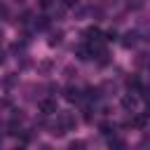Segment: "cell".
Segmentation results:
<instances>
[{
  "instance_id": "obj_8",
  "label": "cell",
  "mask_w": 150,
  "mask_h": 150,
  "mask_svg": "<svg viewBox=\"0 0 150 150\" xmlns=\"http://www.w3.org/2000/svg\"><path fill=\"white\" fill-rule=\"evenodd\" d=\"M77 56H80V59L84 61V59H89V52H87L84 47H80V49H77Z\"/></svg>"
},
{
  "instance_id": "obj_4",
  "label": "cell",
  "mask_w": 150,
  "mask_h": 150,
  "mask_svg": "<svg viewBox=\"0 0 150 150\" xmlns=\"http://www.w3.org/2000/svg\"><path fill=\"white\" fill-rule=\"evenodd\" d=\"M134 42H136V33H127V35H124V40H122V45H124V47H131Z\"/></svg>"
},
{
  "instance_id": "obj_12",
  "label": "cell",
  "mask_w": 150,
  "mask_h": 150,
  "mask_svg": "<svg viewBox=\"0 0 150 150\" xmlns=\"http://www.w3.org/2000/svg\"><path fill=\"white\" fill-rule=\"evenodd\" d=\"M5 14H7V7H5V5H0V16H5Z\"/></svg>"
},
{
  "instance_id": "obj_2",
  "label": "cell",
  "mask_w": 150,
  "mask_h": 150,
  "mask_svg": "<svg viewBox=\"0 0 150 150\" xmlns=\"http://www.w3.org/2000/svg\"><path fill=\"white\" fill-rule=\"evenodd\" d=\"M84 35H87L89 42H98V40H101V30H98V28H87Z\"/></svg>"
},
{
  "instance_id": "obj_11",
  "label": "cell",
  "mask_w": 150,
  "mask_h": 150,
  "mask_svg": "<svg viewBox=\"0 0 150 150\" xmlns=\"http://www.w3.org/2000/svg\"><path fill=\"white\" fill-rule=\"evenodd\" d=\"M105 38H108V40H115V38H117V33H115V30H108V33H105Z\"/></svg>"
},
{
  "instance_id": "obj_7",
  "label": "cell",
  "mask_w": 150,
  "mask_h": 150,
  "mask_svg": "<svg viewBox=\"0 0 150 150\" xmlns=\"http://www.w3.org/2000/svg\"><path fill=\"white\" fill-rule=\"evenodd\" d=\"M68 150H84V143H82V141H73Z\"/></svg>"
},
{
  "instance_id": "obj_3",
  "label": "cell",
  "mask_w": 150,
  "mask_h": 150,
  "mask_svg": "<svg viewBox=\"0 0 150 150\" xmlns=\"http://www.w3.org/2000/svg\"><path fill=\"white\" fill-rule=\"evenodd\" d=\"M66 98H68V101H80V91L73 89V87H68V89H66Z\"/></svg>"
},
{
  "instance_id": "obj_14",
  "label": "cell",
  "mask_w": 150,
  "mask_h": 150,
  "mask_svg": "<svg viewBox=\"0 0 150 150\" xmlns=\"http://www.w3.org/2000/svg\"><path fill=\"white\" fill-rule=\"evenodd\" d=\"M148 40H150V33H148Z\"/></svg>"
},
{
  "instance_id": "obj_15",
  "label": "cell",
  "mask_w": 150,
  "mask_h": 150,
  "mask_svg": "<svg viewBox=\"0 0 150 150\" xmlns=\"http://www.w3.org/2000/svg\"><path fill=\"white\" fill-rule=\"evenodd\" d=\"M16 150H23V148H16Z\"/></svg>"
},
{
  "instance_id": "obj_13",
  "label": "cell",
  "mask_w": 150,
  "mask_h": 150,
  "mask_svg": "<svg viewBox=\"0 0 150 150\" xmlns=\"http://www.w3.org/2000/svg\"><path fill=\"white\" fill-rule=\"evenodd\" d=\"M63 2H66V5H75L77 0H63Z\"/></svg>"
},
{
  "instance_id": "obj_5",
  "label": "cell",
  "mask_w": 150,
  "mask_h": 150,
  "mask_svg": "<svg viewBox=\"0 0 150 150\" xmlns=\"http://www.w3.org/2000/svg\"><path fill=\"white\" fill-rule=\"evenodd\" d=\"M110 150H124V141L112 138V141H110Z\"/></svg>"
},
{
  "instance_id": "obj_6",
  "label": "cell",
  "mask_w": 150,
  "mask_h": 150,
  "mask_svg": "<svg viewBox=\"0 0 150 150\" xmlns=\"http://www.w3.org/2000/svg\"><path fill=\"white\" fill-rule=\"evenodd\" d=\"M122 103H124V108H134V105H136V98H134V96H124Z\"/></svg>"
},
{
  "instance_id": "obj_9",
  "label": "cell",
  "mask_w": 150,
  "mask_h": 150,
  "mask_svg": "<svg viewBox=\"0 0 150 150\" xmlns=\"http://www.w3.org/2000/svg\"><path fill=\"white\" fill-rule=\"evenodd\" d=\"M127 84H129V87H138V77H129Z\"/></svg>"
},
{
  "instance_id": "obj_10",
  "label": "cell",
  "mask_w": 150,
  "mask_h": 150,
  "mask_svg": "<svg viewBox=\"0 0 150 150\" xmlns=\"http://www.w3.org/2000/svg\"><path fill=\"white\" fill-rule=\"evenodd\" d=\"M101 131H103V134H110L112 127H110V124H101Z\"/></svg>"
},
{
  "instance_id": "obj_1",
  "label": "cell",
  "mask_w": 150,
  "mask_h": 150,
  "mask_svg": "<svg viewBox=\"0 0 150 150\" xmlns=\"http://www.w3.org/2000/svg\"><path fill=\"white\" fill-rule=\"evenodd\" d=\"M40 112H45V115H52V112H56V101H49V98L40 101Z\"/></svg>"
}]
</instances>
